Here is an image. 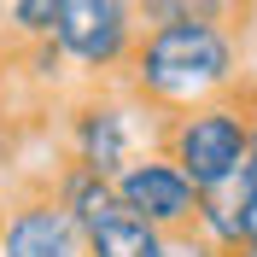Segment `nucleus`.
<instances>
[{
  "instance_id": "obj_11",
  "label": "nucleus",
  "mask_w": 257,
  "mask_h": 257,
  "mask_svg": "<svg viewBox=\"0 0 257 257\" xmlns=\"http://www.w3.org/2000/svg\"><path fill=\"white\" fill-rule=\"evenodd\" d=\"M245 245H257V199L245 205Z\"/></svg>"
},
{
  "instance_id": "obj_4",
  "label": "nucleus",
  "mask_w": 257,
  "mask_h": 257,
  "mask_svg": "<svg viewBox=\"0 0 257 257\" xmlns=\"http://www.w3.org/2000/svg\"><path fill=\"white\" fill-rule=\"evenodd\" d=\"M141 35V0H64L53 41L82 82H123Z\"/></svg>"
},
{
  "instance_id": "obj_7",
  "label": "nucleus",
  "mask_w": 257,
  "mask_h": 257,
  "mask_svg": "<svg viewBox=\"0 0 257 257\" xmlns=\"http://www.w3.org/2000/svg\"><path fill=\"white\" fill-rule=\"evenodd\" d=\"M53 193H59V205L70 210V222H76L82 234H94L111 210H123V193H117L111 176H99L88 164H70V158L53 164Z\"/></svg>"
},
{
  "instance_id": "obj_6",
  "label": "nucleus",
  "mask_w": 257,
  "mask_h": 257,
  "mask_svg": "<svg viewBox=\"0 0 257 257\" xmlns=\"http://www.w3.org/2000/svg\"><path fill=\"white\" fill-rule=\"evenodd\" d=\"M146 30H222L245 41L257 24V0H141Z\"/></svg>"
},
{
  "instance_id": "obj_8",
  "label": "nucleus",
  "mask_w": 257,
  "mask_h": 257,
  "mask_svg": "<svg viewBox=\"0 0 257 257\" xmlns=\"http://www.w3.org/2000/svg\"><path fill=\"white\" fill-rule=\"evenodd\" d=\"M88 257H170V234H158L146 216L123 205L88 234Z\"/></svg>"
},
{
  "instance_id": "obj_12",
  "label": "nucleus",
  "mask_w": 257,
  "mask_h": 257,
  "mask_svg": "<svg viewBox=\"0 0 257 257\" xmlns=\"http://www.w3.org/2000/svg\"><path fill=\"white\" fill-rule=\"evenodd\" d=\"M0 251H6V187H0Z\"/></svg>"
},
{
  "instance_id": "obj_1",
  "label": "nucleus",
  "mask_w": 257,
  "mask_h": 257,
  "mask_svg": "<svg viewBox=\"0 0 257 257\" xmlns=\"http://www.w3.org/2000/svg\"><path fill=\"white\" fill-rule=\"evenodd\" d=\"M245 76V41L222 30H146L123 70V88L152 117H176L234 94Z\"/></svg>"
},
{
  "instance_id": "obj_9",
  "label": "nucleus",
  "mask_w": 257,
  "mask_h": 257,
  "mask_svg": "<svg viewBox=\"0 0 257 257\" xmlns=\"http://www.w3.org/2000/svg\"><path fill=\"white\" fill-rule=\"evenodd\" d=\"M170 257H222L205 234H193V240H170Z\"/></svg>"
},
{
  "instance_id": "obj_13",
  "label": "nucleus",
  "mask_w": 257,
  "mask_h": 257,
  "mask_svg": "<svg viewBox=\"0 0 257 257\" xmlns=\"http://www.w3.org/2000/svg\"><path fill=\"white\" fill-rule=\"evenodd\" d=\"M222 257H257V245H228Z\"/></svg>"
},
{
  "instance_id": "obj_2",
  "label": "nucleus",
  "mask_w": 257,
  "mask_h": 257,
  "mask_svg": "<svg viewBox=\"0 0 257 257\" xmlns=\"http://www.w3.org/2000/svg\"><path fill=\"white\" fill-rule=\"evenodd\" d=\"M251 141H257V70L234 88V94L210 99V105L158 117V152L176 164L199 193H216L222 181L240 176Z\"/></svg>"
},
{
  "instance_id": "obj_5",
  "label": "nucleus",
  "mask_w": 257,
  "mask_h": 257,
  "mask_svg": "<svg viewBox=\"0 0 257 257\" xmlns=\"http://www.w3.org/2000/svg\"><path fill=\"white\" fill-rule=\"evenodd\" d=\"M117 193H123V205L135 210V216H146V222L158 228V234H170V240H193V234H199L205 193L193 187V181L164 158L158 146L141 152V158L117 176Z\"/></svg>"
},
{
  "instance_id": "obj_10",
  "label": "nucleus",
  "mask_w": 257,
  "mask_h": 257,
  "mask_svg": "<svg viewBox=\"0 0 257 257\" xmlns=\"http://www.w3.org/2000/svg\"><path fill=\"white\" fill-rule=\"evenodd\" d=\"M18 94V76H12V59L0 53V123H6V99Z\"/></svg>"
},
{
  "instance_id": "obj_3",
  "label": "nucleus",
  "mask_w": 257,
  "mask_h": 257,
  "mask_svg": "<svg viewBox=\"0 0 257 257\" xmlns=\"http://www.w3.org/2000/svg\"><path fill=\"white\" fill-rule=\"evenodd\" d=\"M59 158L88 164L99 176H123L128 164L158 146V117L128 94L123 82H82L59 105Z\"/></svg>"
}]
</instances>
